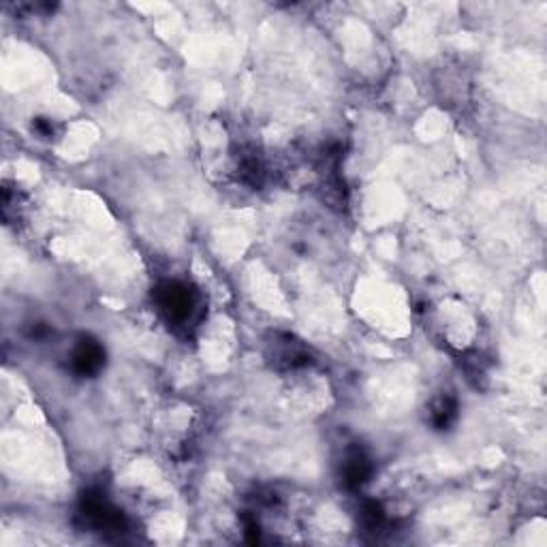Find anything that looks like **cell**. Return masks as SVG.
Here are the masks:
<instances>
[{"mask_svg": "<svg viewBox=\"0 0 547 547\" xmlns=\"http://www.w3.org/2000/svg\"><path fill=\"white\" fill-rule=\"evenodd\" d=\"M154 301L167 323L187 329L199 315V295L180 281H165L156 287Z\"/></svg>", "mask_w": 547, "mask_h": 547, "instance_id": "obj_1", "label": "cell"}, {"mask_svg": "<svg viewBox=\"0 0 547 547\" xmlns=\"http://www.w3.org/2000/svg\"><path fill=\"white\" fill-rule=\"evenodd\" d=\"M80 511L82 516L86 517V522L91 524L94 530H99V533H126L128 522L125 513L116 509V507L105 499L103 492L83 494Z\"/></svg>", "mask_w": 547, "mask_h": 547, "instance_id": "obj_2", "label": "cell"}, {"mask_svg": "<svg viewBox=\"0 0 547 547\" xmlns=\"http://www.w3.org/2000/svg\"><path fill=\"white\" fill-rule=\"evenodd\" d=\"M105 366V349L97 340L83 336L71 353V370L77 377H94Z\"/></svg>", "mask_w": 547, "mask_h": 547, "instance_id": "obj_3", "label": "cell"}, {"mask_svg": "<svg viewBox=\"0 0 547 547\" xmlns=\"http://www.w3.org/2000/svg\"><path fill=\"white\" fill-rule=\"evenodd\" d=\"M272 360L278 368L295 370V368H304L310 364V353L308 349L301 347L298 340L284 334L281 340L276 338L272 343Z\"/></svg>", "mask_w": 547, "mask_h": 547, "instance_id": "obj_4", "label": "cell"}, {"mask_svg": "<svg viewBox=\"0 0 547 547\" xmlns=\"http://www.w3.org/2000/svg\"><path fill=\"white\" fill-rule=\"evenodd\" d=\"M372 473H374L372 460L364 449L353 447L351 451H347L343 462V482L349 490L361 488V485L372 477Z\"/></svg>", "mask_w": 547, "mask_h": 547, "instance_id": "obj_5", "label": "cell"}, {"mask_svg": "<svg viewBox=\"0 0 547 547\" xmlns=\"http://www.w3.org/2000/svg\"><path fill=\"white\" fill-rule=\"evenodd\" d=\"M457 420V400L454 395H438L430 404V423L434 430H449Z\"/></svg>", "mask_w": 547, "mask_h": 547, "instance_id": "obj_6", "label": "cell"}, {"mask_svg": "<svg viewBox=\"0 0 547 547\" xmlns=\"http://www.w3.org/2000/svg\"><path fill=\"white\" fill-rule=\"evenodd\" d=\"M361 526H364L366 533H383V528L387 526V513L381 507V502L377 500H366L364 507H361L360 513Z\"/></svg>", "mask_w": 547, "mask_h": 547, "instance_id": "obj_7", "label": "cell"}, {"mask_svg": "<svg viewBox=\"0 0 547 547\" xmlns=\"http://www.w3.org/2000/svg\"><path fill=\"white\" fill-rule=\"evenodd\" d=\"M32 131H35L37 135H41V137H52L54 131H56V126H54L52 120L37 118L35 122H32Z\"/></svg>", "mask_w": 547, "mask_h": 547, "instance_id": "obj_8", "label": "cell"}]
</instances>
